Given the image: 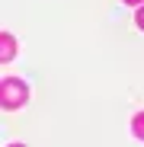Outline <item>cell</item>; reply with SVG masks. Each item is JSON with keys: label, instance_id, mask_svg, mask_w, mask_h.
Instances as JSON below:
<instances>
[{"label": "cell", "instance_id": "6da1fadb", "mask_svg": "<svg viewBox=\"0 0 144 147\" xmlns=\"http://www.w3.org/2000/svg\"><path fill=\"white\" fill-rule=\"evenodd\" d=\"M26 96H29V86L22 83V80H16V77L3 80V90H0V102H3V109L22 106V102H26Z\"/></svg>", "mask_w": 144, "mask_h": 147}, {"label": "cell", "instance_id": "7a4b0ae2", "mask_svg": "<svg viewBox=\"0 0 144 147\" xmlns=\"http://www.w3.org/2000/svg\"><path fill=\"white\" fill-rule=\"evenodd\" d=\"M13 55H16V42H13V35H10V32H3V35H0V58L10 61Z\"/></svg>", "mask_w": 144, "mask_h": 147}, {"label": "cell", "instance_id": "3957f363", "mask_svg": "<svg viewBox=\"0 0 144 147\" xmlns=\"http://www.w3.org/2000/svg\"><path fill=\"white\" fill-rule=\"evenodd\" d=\"M131 131H135V134L144 141V112H138V115H135V121H131Z\"/></svg>", "mask_w": 144, "mask_h": 147}, {"label": "cell", "instance_id": "277c9868", "mask_svg": "<svg viewBox=\"0 0 144 147\" xmlns=\"http://www.w3.org/2000/svg\"><path fill=\"white\" fill-rule=\"evenodd\" d=\"M138 26H141V29H144V7H141V10H138Z\"/></svg>", "mask_w": 144, "mask_h": 147}, {"label": "cell", "instance_id": "5b68a950", "mask_svg": "<svg viewBox=\"0 0 144 147\" xmlns=\"http://www.w3.org/2000/svg\"><path fill=\"white\" fill-rule=\"evenodd\" d=\"M125 3H128V7H135V3H144V0H125Z\"/></svg>", "mask_w": 144, "mask_h": 147}, {"label": "cell", "instance_id": "8992f818", "mask_svg": "<svg viewBox=\"0 0 144 147\" xmlns=\"http://www.w3.org/2000/svg\"><path fill=\"white\" fill-rule=\"evenodd\" d=\"M13 147H22V144H13Z\"/></svg>", "mask_w": 144, "mask_h": 147}]
</instances>
